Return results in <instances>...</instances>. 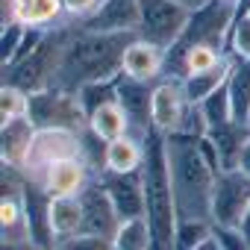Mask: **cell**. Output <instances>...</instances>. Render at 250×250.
<instances>
[{
    "label": "cell",
    "instance_id": "d6986e66",
    "mask_svg": "<svg viewBox=\"0 0 250 250\" xmlns=\"http://www.w3.org/2000/svg\"><path fill=\"white\" fill-rule=\"evenodd\" d=\"M62 12H65L62 0H12L9 21H18L24 27L50 30V27H56V21L62 18Z\"/></svg>",
    "mask_w": 250,
    "mask_h": 250
},
{
    "label": "cell",
    "instance_id": "83f0119b",
    "mask_svg": "<svg viewBox=\"0 0 250 250\" xmlns=\"http://www.w3.org/2000/svg\"><path fill=\"white\" fill-rule=\"evenodd\" d=\"M227 56L250 59V15H241L232 21L229 36H227Z\"/></svg>",
    "mask_w": 250,
    "mask_h": 250
},
{
    "label": "cell",
    "instance_id": "484cf974",
    "mask_svg": "<svg viewBox=\"0 0 250 250\" xmlns=\"http://www.w3.org/2000/svg\"><path fill=\"white\" fill-rule=\"evenodd\" d=\"M0 115H3V121L30 115V94L18 85L3 83V88H0Z\"/></svg>",
    "mask_w": 250,
    "mask_h": 250
},
{
    "label": "cell",
    "instance_id": "277c9868",
    "mask_svg": "<svg viewBox=\"0 0 250 250\" xmlns=\"http://www.w3.org/2000/svg\"><path fill=\"white\" fill-rule=\"evenodd\" d=\"M30 118L36 121L39 130L56 127V130L88 133V112H85L80 94L56 88V85L30 94Z\"/></svg>",
    "mask_w": 250,
    "mask_h": 250
},
{
    "label": "cell",
    "instance_id": "e575fe53",
    "mask_svg": "<svg viewBox=\"0 0 250 250\" xmlns=\"http://www.w3.org/2000/svg\"><path fill=\"white\" fill-rule=\"evenodd\" d=\"M247 12H250V0H235V18L247 15Z\"/></svg>",
    "mask_w": 250,
    "mask_h": 250
},
{
    "label": "cell",
    "instance_id": "f546056e",
    "mask_svg": "<svg viewBox=\"0 0 250 250\" xmlns=\"http://www.w3.org/2000/svg\"><path fill=\"white\" fill-rule=\"evenodd\" d=\"M56 250H115L112 238L106 235H94V232H77L71 238H62L56 244Z\"/></svg>",
    "mask_w": 250,
    "mask_h": 250
},
{
    "label": "cell",
    "instance_id": "4316f807",
    "mask_svg": "<svg viewBox=\"0 0 250 250\" xmlns=\"http://www.w3.org/2000/svg\"><path fill=\"white\" fill-rule=\"evenodd\" d=\"M206 235H212V221H177V238L174 250H191Z\"/></svg>",
    "mask_w": 250,
    "mask_h": 250
},
{
    "label": "cell",
    "instance_id": "e0dca14e",
    "mask_svg": "<svg viewBox=\"0 0 250 250\" xmlns=\"http://www.w3.org/2000/svg\"><path fill=\"white\" fill-rule=\"evenodd\" d=\"M145 162V139L127 133L121 139L103 142V171L115 174H133Z\"/></svg>",
    "mask_w": 250,
    "mask_h": 250
},
{
    "label": "cell",
    "instance_id": "44dd1931",
    "mask_svg": "<svg viewBox=\"0 0 250 250\" xmlns=\"http://www.w3.org/2000/svg\"><path fill=\"white\" fill-rule=\"evenodd\" d=\"M227 91H229L232 118L238 124H247V118H250V59H232L229 80H227Z\"/></svg>",
    "mask_w": 250,
    "mask_h": 250
},
{
    "label": "cell",
    "instance_id": "ba28073f",
    "mask_svg": "<svg viewBox=\"0 0 250 250\" xmlns=\"http://www.w3.org/2000/svg\"><path fill=\"white\" fill-rule=\"evenodd\" d=\"M188 109H191V103H188V97H186L183 80H177V77H162V80L153 85V97H150V124H153L156 133H162V136L180 133V127H183Z\"/></svg>",
    "mask_w": 250,
    "mask_h": 250
},
{
    "label": "cell",
    "instance_id": "7a4b0ae2",
    "mask_svg": "<svg viewBox=\"0 0 250 250\" xmlns=\"http://www.w3.org/2000/svg\"><path fill=\"white\" fill-rule=\"evenodd\" d=\"M133 39L139 36L136 33H88L74 27L53 85L65 91H80L91 83H106L121 77L124 74L121 59Z\"/></svg>",
    "mask_w": 250,
    "mask_h": 250
},
{
    "label": "cell",
    "instance_id": "ab89813d",
    "mask_svg": "<svg viewBox=\"0 0 250 250\" xmlns=\"http://www.w3.org/2000/svg\"><path fill=\"white\" fill-rule=\"evenodd\" d=\"M247 15H250V12H247Z\"/></svg>",
    "mask_w": 250,
    "mask_h": 250
},
{
    "label": "cell",
    "instance_id": "9c48e42d",
    "mask_svg": "<svg viewBox=\"0 0 250 250\" xmlns=\"http://www.w3.org/2000/svg\"><path fill=\"white\" fill-rule=\"evenodd\" d=\"M77 197H80V206H83V232L112 238L121 227V215H118L106 186L100 183V177H91Z\"/></svg>",
    "mask_w": 250,
    "mask_h": 250
},
{
    "label": "cell",
    "instance_id": "5b68a950",
    "mask_svg": "<svg viewBox=\"0 0 250 250\" xmlns=\"http://www.w3.org/2000/svg\"><path fill=\"white\" fill-rule=\"evenodd\" d=\"M139 12H142V21L136 36L162 47L165 53L177 44V39L183 36L191 18V9H186L177 0H139Z\"/></svg>",
    "mask_w": 250,
    "mask_h": 250
},
{
    "label": "cell",
    "instance_id": "2e32d148",
    "mask_svg": "<svg viewBox=\"0 0 250 250\" xmlns=\"http://www.w3.org/2000/svg\"><path fill=\"white\" fill-rule=\"evenodd\" d=\"M206 139L218 156V168L229 171V168H238L241 150L250 139V127L247 124H238V121H229V124H221V127H212L206 133Z\"/></svg>",
    "mask_w": 250,
    "mask_h": 250
},
{
    "label": "cell",
    "instance_id": "8fae6325",
    "mask_svg": "<svg viewBox=\"0 0 250 250\" xmlns=\"http://www.w3.org/2000/svg\"><path fill=\"white\" fill-rule=\"evenodd\" d=\"M153 85H156V83H142V80H133V77H127V74L118 77V100H121L124 109H127L130 133L139 136V139H147V133L153 130V124H150V97H153Z\"/></svg>",
    "mask_w": 250,
    "mask_h": 250
},
{
    "label": "cell",
    "instance_id": "6da1fadb",
    "mask_svg": "<svg viewBox=\"0 0 250 250\" xmlns=\"http://www.w3.org/2000/svg\"><path fill=\"white\" fill-rule=\"evenodd\" d=\"M165 153L174 186L177 221H212V191L221 168L209 139L171 133L165 136Z\"/></svg>",
    "mask_w": 250,
    "mask_h": 250
},
{
    "label": "cell",
    "instance_id": "1f68e13d",
    "mask_svg": "<svg viewBox=\"0 0 250 250\" xmlns=\"http://www.w3.org/2000/svg\"><path fill=\"white\" fill-rule=\"evenodd\" d=\"M62 6H65V15L71 18H88L100 6V0H62Z\"/></svg>",
    "mask_w": 250,
    "mask_h": 250
},
{
    "label": "cell",
    "instance_id": "74e56055",
    "mask_svg": "<svg viewBox=\"0 0 250 250\" xmlns=\"http://www.w3.org/2000/svg\"><path fill=\"white\" fill-rule=\"evenodd\" d=\"M247 127H250V118H247Z\"/></svg>",
    "mask_w": 250,
    "mask_h": 250
},
{
    "label": "cell",
    "instance_id": "ffe728a7",
    "mask_svg": "<svg viewBox=\"0 0 250 250\" xmlns=\"http://www.w3.org/2000/svg\"><path fill=\"white\" fill-rule=\"evenodd\" d=\"M50 229L56 244L62 238H71L77 232H83V206L77 194L68 197H50Z\"/></svg>",
    "mask_w": 250,
    "mask_h": 250
},
{
    "label": "cell",
    "instance_id": "8d00e7d4",
    "mask_svg": "<svg viewBox=\"0 0 250 250\" xmlns=\"http://www.w3.org/2000/svg\"><path fill=\"white\" fill-rule=\"evenodd\" d=\"M241 232L250 238V209H247V215H244V221H241Z\"/></svg>",
    "mask_w": 250,
    "mask_h": 250
},
{
    "label": "cell",
    "instance_id": "7c38bea8",
    "mask_svg": "<svg viewBox=\"0 0 250 250\" xmlns=\"http://www.w3.org/2000/svg\"><path fill=\"white\" fill-rule=\"evenodd\" d=\"M100 183L106 186L121 221L145 215V183H142V168L133 174H115V171H97Z\"/></svg>",
    "mask_w": 250,
    "mask_h": 250
},
{
    "label": "cell",
    "instance_id": "836d02e7",
    "mask_svg": "<svg viewBox=\"0 0 250 250\" xmlns=\"http://www.w3.org/2000/svg\"><path fill=\"white\" fill-rule=\"evenodd\" d=\"M238 168L250 177V139H247V145H244V150H241V159H238Z\"/></svg>",
    "mask_w": 250,
    "mask_h": 250
},
{
    "label": "cell",
    "instance_id": "f35d334b",
    "mask_svg": "<svg viewBox=\"0 0 250 250\" xmlns=\"http://www.w3.org/2000/svg\"><path fill=\"white\" fill-rule=\"evenodd\" d=\"M232 3H235V0H232Z\"/></svg>",
    "mask_w": 250,
    "mask_h": 250
},
{
    "label": "cell",
    "instance_id": "8992f818",
    "mask_svg": "<svg viewBox=\"0 0 250 250\" xmlns=\"http://www.w3.org/2000/svg\"><path fill=\"white\" fill-rule=\"evenodd\" d=\"M250 209V177L241 168L218 171L212 191V224L215 227H241Z\"/></svg>",
    "mask_w": 250,
    "mask_h": 250
},
{
    "label": "cell",
    "instance_id": "d4e9b609",
    "mask_svg": "<svg viewBox=\"0 0 250 250\" xmlns=\"http://www.w3.org/2000/svg\"><path fill=\"white\" fill-rule=\"evenodd\" d=\"M200 106V112H203V121H206V127L212 130V127H221V124H229V121H235L232 118V106H229V91H227V85H221L218 91H212L206 100H200L197 103ZM206 130V133H209Z\"/></svg>",
    "mask_w": 250,
    "mask_h": 250
},
{
    "label": "cell",
    "instance_id": "ac0fdd59",
    "mask_svg": "<svg viewBox=\"0 0 250 250\" xmlns=\"http://www.w3.org/2000/svg\"><path fill=\"white\" fill-rule=\"evenodd\" d=\"M88 133L97 139V142H112V139H121L130 133V118H127V109L121 106L118 97L100 103L97 109L88 112Z\"/></svg>",
    "mask_w": 250,
    "mask_h": 250
},
{
    "label": "cell",
    "instance_id": "f1b7e54d",
    "mask_svg": "<svg viewBox=\"0 0 250 250\" xmlns=\"http://www.w3.org/2000/svg\"><path fill=\"white\" fill-rule=\"evenodd\" d=\"M24 33H27V27L18 24V21H6V24H3V36H0V62H3V68H6V65L15 59V53L21 50Z\"/></svg>",
    "mask_w": 250,
    "mask_h": 250
},
{
    "label": "cell",
    "instance_id": "52a82bcc",
    "mask_svg": "<svg viewBox=\"0 0 250 250\" xmlns=\"http://www.w3.org/2000/svg\"><path fill=\"white\" fill-rule=\"evenodd\" d=\"M85 133H74V130H56V127H47V130H39L36 142H33V150H30V159L24 165V177L36 180L44 168H50L53 162H62V159H74V156H85V142H83ZM88 159V156H85Z\"/></svg>",
    "mask_w": 250,
    "mask_h": 250
},
{
    "label": "cell",
    "instance_id": "4dcf8cb0",
    "mask_svg": "<svg viewBox=\"0 0 250 250\" xmlns=\"http://www.w3.org/2000/svg\"><path fill=\"white\" fill-rule=\"evenodd\" d=\"M212 232L224 250H250V238L241 232V227H215L212 224Z\"/></svg>",
    "mask_w": 250,
    "mask_h": 250
},
{
    "label": "cell",
    "instance_id": "603a6c76",
    "mask_svg": "<svg viewBox=\"0 0 250 250\" xmlns=\"http://www.w3.org/2000/svg\"><path fill=\"white\" fill-rule=\"evenodd\" d=\"M112 244L115 250H153V232H150L147 215L121 221L118 232L112 235Z\"/></svg>",
    "mask_w": 250,
    "mask_h": 250
},
{
    "label": "cell",
    "instance_id": "5bb4252c",
    "mask_svg": "<svg viewBox=\"0 0 250 250\" xmlns=\"http://www.w3.org/2000/svg\"><path fill=\"white\" fill-rule=\"evenodd\" d=\"M36 136H39V127L30 115L3 121V127H0V159H3V165L24 171Z\"/></svg>",
    "mask_w": 250,
    "mask_h": 250
},
{
    "label": "cell",
    "instance_id": "7402d4cb",
    "mask_svg": "<svg viewBox=\"0 0 250 250\" xmlns=\"http://www.w3.org/2000/svg\"><path fill=\"white\" fill-rule=\"evenodd\" d=\"M229 68H232V59L227 56L221 65H215V68H209V71H200V74H188V77H183V88H186L188 103H200V100H206L212 91H218L221 85H227V80H229Z\"/></svg>",
    "mask_w": 250,
    "mask_h": 250
},
{
    "label": "cell",
    "instance_id": "9a60e30c",
    "mask_svg": "<svg viewBox=\"0 0 250 250\" xmlns=\"http://www.w3.org/2000/svg\"><path fill=\"white\" fill-rule=\"evenodd\" d=\"M121 71L142 83H156L159 77H165V50L145 39H133L124 50Z\"/></svg>",
    "mask_w": 250,
    "mask_h": 250
},
{
    "label": "cell",
    "instance_id": "4fadbf2b",
    "mask_svg": "<svg viewBox=\"0 0 250 250\" xmlns=\"http://www.w3.org/2000/svg\"><path fill=\"white\" fill-rule=\"evenodd\" d=\"M88 180H91L88 159H85V156H74V159L53 162V165L44 168L33 183H39L50 197H68V194H80Z\"/></svg>",
    "mask_w": 250,
    "mask_h": 250
},
{
    "label": "cell",
    "instance_id": "d590c367",
    "mask_svg": "<svg viewBox=\"0 0 250 250\" xmlns=\"http://www.w3.org/2000/svg\"><path fill=\"white\" fill-rule=\"evenodd\" d=\"M177 3H183L186 9H191V12H194V9H200V6H206V3H209V0H177Z\"/></svg>",
    "mask_w": 250,
    "mask_h": 250
},
{
    "label": "cell",
    "instance_id": "d6a6232c",
    "mask_svg": "<svg viewBox=\"0 0 250 250\" xmlns=\"http://www.w3.org/2000/svg\"><path fill=\"white\" fill-rule=\"evenodd\" d=\"M191 250H224V247H221V241H218L215 232H212V235H206V238H203L197 247H191Z\"/></svg>",
    "mask_w": 250,
    "mask_h": 250
},
{
    "label": "cell",
    "instance_id": "cb8c5ba5",
    "mask_svg": "<svg viewBox=\"0 0 250 250\" xmlns=\"http://www.w3.org/2000/svg\"><path fill=\"white\" fill-rule=\"evenodd\" d=\"M224 59H227V53H224L221 47H215V44H194V47H188V50L183 53L180 68H177V80H183V77H188V74L209 71V68L221 65Z\"/></svg>",
    "mask_w": 250,
    "mask_h": 250
},
{
    "label": "cell",
    "instance_id": "3957f363",
    "mask_svg": "<svg viewBox=\"0 0 250 250\" xmlns=\"http://www.w3.org/2000/svg\"><path fill=\"white\" fill-rule=\"evenodd\" d=\"M142 183H145V215L153 232V250H174L177 203H174V186H171V171H168L165 136L156 130H150L145 139Z\"/></svg>",
    "mask_w": 250,
    "mask_h": 250
},
{
    "label": "cell",
    "instance_id": "30bf717a",
    "mask_svg": "<svg viewBox=\"0 0 250 250\" xmlns=\"http://www.w3.org/2000/svg\"><path fill=\"white\" fill-rule=\"evenodd\" d=\"M139 0H100V6L88 15L80 18V30L88 33H139Z\"/></svg>",
    "mask_w": 250,
    "mask_h": 250
},
{
    "label": "cell",
    "instance_id": "60d3db41",
    "mask_svg": "<svg viewBox=\"0 0 250 250\" xmlns=\"http://www.w3.org/2000/svg\"><path fill=\"white\" fill-rule=\"evenodd\" d=\"M53 250H56V247H53Z\"/></svg>",
    "mask_w": 250,
    "mask_h": 250
}]
</instances>
